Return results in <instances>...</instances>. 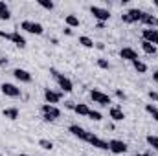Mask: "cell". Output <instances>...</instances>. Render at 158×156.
Wrapping results in <instances>:
<instances>
[{"instance_id": "obj_11", "label": "cell", "mask_w": 158, "mask_h": 156, "mask_svg": "<svg viewBox=\"0 0 158 156\" xmlns=\"http://www.w3.org/2000/svg\"><path fill=\"white\" fill-rule=\"evenodd\" d=\"M88 143L94 145V147H98V149H101V151H109V142H105V140H101V138H98L94 134H90Z\"/></svg>"}, {"instance_id": "obj_10", "label": "cell", "mask_w": 158, "mask_h": 156, "mask_svg": "<svg viewBox=\"0 0 158 156\" xmlns=\"http://www.w3.org/2000/svg\"><path fill=\"white\" fill-rule=\"evenodd\" d=\"M68 130L76 136V138H79V140H83V142H88V138H90V132H86L83 127H79V125H70L68 127Z\"/></svg>"}, {"instance_id": "obj_26", "label": "cell", "mask_w": 158, "mask_h": 156, "mask_svg": "<svg viewBox=\"0 0 158 156\" xmlns=\"http://www.w3.org/2000/svg\"><path fill=\"white\" fill-rule=\"evenodd\" d=\"M145 110L155 117V121H158V107L156 105H151V103H149V105H145Z\"/></svg>"}, {"instance_id": "obj_33", "label": "cell", "mask_w": 158, "mask_h": 156, "mask_svg": "<svg viewBox=\"0 0 158 156\" xmlns=\"http://www.w3.org/2000/svg\"><path fill=\"white\" fill-rule=\"evenodd\" d=\"M149 97H151L153 101H158V92H153V90H151V92H149Z\"/></svg>"}, {"instance_id": "obj_27", "label": "cell", "mask_w": 158, "mask_h": 156, "mask_svg": "<svg viewBox=\"0 0 158 156\" xmlns=\"http://www.w3.org/2000/svg\"><path fill=\"white\" fill-rule=\"evenodd\" d=\"M39 145L42 149H46V151H52V149H53V142H52V140H44V138H42V140H39Z\"/></svg>"}, {"instance_id": "obj_19", "label": "cell", "mask_w": 158, "mask_h": 156, "mask_svg": "<svg viewBox=\"0 0 158 156\" xmlns=\"http://www.w3.org/2000/svg\"><path fill=\"white\" fill-rule=\"evenodd\" d=\"M142 50H143L147 55H155V53H156V46L151 44V42H147V40H142Z\"/></svg>"}, {"instance_id": "obj_29", "label": "cell", "mask_w": 158, "mask_h": 156, "mask_svg": "<svg viewBox=\"0 0 158 156\" xmlns=\"http://www.w3.org/2000/svg\"><path fill=\"white\" fill-rule=\"evenodd\" d=\"M88 117L94 119V121H101V119H103L101 112H98V110H90V112H88Z\"/></svg>"}, {"instance_id": "obj_34", "label": "cell", "mask_w": 158, "mask_h": 156, "mask_svg": "<svg viewBox=\"0 0 158 156\" xmlns=\"http://www.w3.org/2000/svg\"><path fill=\"white\" fill-rule=\"evenodd\" d=\"M63 31H64V35H68V37H70V35L74 33V31H72V28H68V26H66V28H64Z\"/></svg>"}, {"instance_id": "obj_42", "label": "cell", "mask_w": 158, "mask_h": 156, "mask_svg": "<svg viewBox=\"0 0 158 156\" xmlns=\"http://www.w3.org/2000/svg\"><path fill=\"white\" fill-rule=\"evenodd\" d=\"M19 156H30V154H19Z\"/></svg>"}, {"instance_id": "obj_41", "label": "cell", "mask_w": 158, "mask_h": 156, "mask_svg": "<svg viewBox=\"0 0 158 156\" xmlns=\"http://www.w3.org/2000/svg\"><path fill=\"white\" fill-rule=\"evenodd\" d=\"M155 46H158V39H156V42H155Z\"/></svg>"}, {"instance_id": "obj_17", "label": "cell", "mask_w": 158, "mask_h": 156, "mask_svg": "<svg viewBox=\"0 0 158 156\" xmlns=\"http://www.w3.org/2000/svg\"><path fill=\"white\" fill-rule=\"evenodd\" d=\"M140 22H143L145 26H149V28H153V26H156V18L151 15V13H145L143 11V15H142V20Z\"/></svg>"}, {"instance_id": "obj_40", "label": "cell", "mask_w": 158, "mask_h": 156, "mask_svg": "<svg viewBox=\"0 0 158 156\" xmlns=\"http://www.w3.org/2000/svg\"><path fill=\"white\" fill-rule=\"evenodd\" d=\"M155 6H156V7H158V0H155Z\"/></svg>"}, {"instance_id": "obj_37", "label": "cell", "mask_w": 158, "mask_h": 156, "mask_svg": "<svg viewBox=\"0 0 158 156\" xmlns=\"http://www.w3.org/2000/svg\"><path fill=\"white\" fill-rule=\"evenodd\" d=\"M153 81H155V83L158 84V70L155 72V74H153Z\"/></svg>"}, {"instance_id": "obj_2", "label": "cell", "mask_w": 158, "mask_h": 156, "mask_svg": "<svg viewBox=\"0 0 158 156\" xmlns=\"http://www.w3.org/2000/svg\"><path fill=\"white\" fill-rule=\"evenodd\" d=\"M40 110H42V117H44V121H55L57 117H61V110H59L55 105H48V103H44V105L40 107Z\"/></svg>"}, {"instance_id": "obj_9", "label": "cell", "mask_w": 158, "mask_h": 156, "mask_svg": "<svg viewBox=\"0 0 158 156\" xmlns=\"http://www.w3.org/2000/svg\"><path fill=\"white\" fill-rule=\"evenodd\" d=\"M61 97H63V94H61V92H55V90H50V88H46V90H44V99H46V103H48V105H55V103H59V101H61Z\"/></svg>"}, {"instance_id": "obj_16", "label": "cell", "mask_w": 158, "mask_h": 156, "mask_svg": "<svg viewBox=\"0 0 158 156\" xmlns=\"http://www.w3.org/2000/svg\"><path fill=\"white\" fill-rule=\"evenodd\" d=\"M11 42H13L15 46H19V48H26V39H24L19 31H13V33H11Z\"/></svg>"}, {"instance_id": "obj_14", "label": "cell", "mask_w": 158, "mask_h": 156, "mask_svg": "<svg viewBox=\"0 0 158 156\" xmlns=\"http://www.w3.org/2000/svg\"><path fill=\"white\" fill-rule=\"evenodd\" d=\"M143 40H147V42H151V44H155L158 39V30H153V28H147V30H143Z\"/></svg>"}, {"instance_id": "obj_18", "label": "cell", "mask_w": 158, "mask_h": 156, "mask_svg": "<svg viewBox=\"0 0 158 156\" xmlns=\"http://www.w3.org/2000/svg\"><path fill=\"white\" fill-rule=\"evenodd\" d=\"M2 116L7 117V119H17V117H19V109H17V107L4 109V110H2Z\"/></svg>"}, {"instance_id": "obj_31", "label": "cell", "mask_w": 158, "mask_h": 156, "mask_svg": "<svg viewBox=\"0 0 158 156\" xmlns=\"http://www.w3.org/2000/svg\"><path fill=\"white\" fill-rule=\"evenodd\" d=\"M0 37H2V39H6V40H11V33H6V31H2V30H0Z\"/></svg>"}, {"instance_id": "obj_4", "label": "cell", "mask_w": 158, "mask_h": 156, "mask_svg": "<svg viewBox=\"0 0 158 156\" xmlns=\"http://www.w3.org/2000/svg\"><path fill=\"white\" fill-rule=\"evenodd\" d=\"M20 28H22L24 31H28V33H33V35H42V33H44L42 24L33 22V20H24V22L20 24Z\"/></svg>"}, {"instance_id": "obj_6", "label": "cell", "mask_w": 158, "mask_h": 156, "mask_svg": "<svg viewBox=\"0 0 158 156\" xmlns=\"http://www.w3.org/2000/svg\"><path fill=\"white\" fill-rule=\"evenodd\" d=\"M142 15H143V11H142V9H129L125 15H121V20H123L125 24L140 22V20H142Z\"/></svg>"}, {"instance_id": "obj_24", "label": "cell", "mask_w": 158, "mask_h": 156, "mask_svg": "<svg viewBox=\"0 0 158 156\" xmlns=\"http://www.w3.org/2000/svg\"><path fill=\"white\" fill-rule=\"evenodd\" d=\"M79 44H81V46H85V48H94V46H96V44H94V40L90 39V37H86V35L79 37Z\"/></svg>"}, {"instance_id": "obj_28", "label": "cell", "mask_w": 158, "mask_h": 156, "mask_svg": "<svg viewBox=\"0 0 158 156\" xmlns=\"http://www.w3.org/2000/svg\"><path fill=\"white\" fill-rule=\"evenodd\" d=\"M39 6L44 7V9H48V11H52V9L55 7V4H53L52 0H39Z\"/></svg>"}, {"instance_id": "obj_39", "label": "cell", "mask_w": 158, "mask_h": 156, "mask_svg": "<svg viewBox=\"0 0 158 156\" xmlns=\"http://www.w3.org/2000/svg\"><path fill=\"white\" fill-rule=\"evenodd\" d=\"M136 156H149V153H138Z\"/></svg>"}, {"instance_id": "obj_13", "label": "cell", "mask_w": 158, "mask_h": 156, "mask_svg": "<svg viewBox=\"0 0 158 156\" xmlns=\"http://www.w3.org/2000/svg\"><path fill=\"white\" fill-rule=\"evenodd\" d=\"M119 57L132 63V61L138 59V53H136V50H132V48H121V50H119Z\"/></svg>"}, {"instance_id": "obj_43", "label": "cell", "mask_w": 158, "mask_h": 156, "mask_svg": "<svg viewBox=\"0 0 158 156\" xmlns=\"http://www.w3.org/2000/svg\"><path fill=\"white\" fill-rule=\"evenodd\" d=\"M156 28H158V18H156Z\"/></svg>"}, {"instance_id": "obj_32", "label": "cell", "mask_w": 158, "mask_h": 156, "mask_svg": "<svg viewBox=\"0 0 158 156\" xmlns=\"http://www.w3.org/2000/svg\"><path fill=\"white\" fill-rule=\"evenodd\" d=\"M116 96H118L119 99H127V94H125L123 90H116Z\"/></svg>"}, {"instance_id": "obj_7", "label": "cell", "mask_w": 158, "mask_h": 156, "mask_svg": "<svg viewBox=\"0 0 158 156\" xmlns=\"http://www.w3.org/2000/svg\"><path fill=\"white\" fill-rule=\"evenodd\" d=\"M109 151L114 153V154H125V153L129 151V147H127V143L121 142V140H110V142H109Z\"/></svg>"}, {"instance_id": "obj_20", "label": "cell", "mask_w": 158, "mask_h": 156, "mask_svg": "<svg viewBox=\"0 0 158 156\" xmlns=\"http://www.w3.org/2000/svg\"><path fill=\"white\" fill-rule=\"evenodd\" d=\"M0 18H2V20H9V18H11V11H9V7L6 6V2H0Z\"/></svg>"}, {"instance_id": "obj_8", "label": "cell", "mask_w": 158, "mask_h": 156, "mask_svg": "<svg viewBox=\"0 0 158 156\" xmlns=\"http://www.w3.org/2000/svg\"><path fill=\"white\" fill-rule=\"evenodd\" d=\"M0 90H2V94L7 96V97H19V96H20V88L15 86V84H11V83H4V84L0 86Z\"/></svg>"}, {"instance_id": "obj_36", "label": "cell", "mask_w": 158, "mask_h": 156, "mask_svg": "<svg viewBox=\"0 0 158 156\" xmlns=\"http://www.w3.org/2000/svg\"><path fill=\"white\" fill-rule=\"evenodd\" d=\"M96 48H98V50H105V44H103V42H98Z\"/></svg>"}, {"instance_id": "obj_30", "label": "cell", "mask_w": 158, "mask_h": 156, "mask_svg": "<svg viewBox=\"0 0 158 156\" xmlns=\"http://www.w3.org/2000/svg\"><path fill=\"white\" fill-rule=\"evenodd\" d=\"M98 66L103 68V70H109V68H110V63H109L107 59H98Z\"/></svg>"}, {"instance_id": "obj_12", "label": "cell", "mask_w": 158, "mask_h": 156, "mask_svg": "<svg viewBox=\"0 0 158 156\" xmlns=\"http://www.w3.org/2000/svg\"><path fill=\"white\" fill-rule=\"evenodd\" d=\"M13 76H15L17 81H20V83H31V74L26 72V70H22V68H15L13 70Z\"/></svg>"}, {"instance_id": "obj_1", "label": "cell", "mask_w": 158, "mask_h": 156, "mask_svg": "<svg viewBox=\"0 0 158 156\" xmlns=\"http://www.w3.org/2000/svg\"><path fill=\"white\" fill-rule=\"evenodd\" d=\"M52 76L55 77L57 84H59V88H61L63 92H72V90H74V83L66 77V76L59 74V72H57V70H53V68H52Z\"/></svg>"}, {"instance_id": "obj_5", "label": "cell", "mask_w": 158, "mask_h": 156, "mask_svg": "<svg viewBox=\"0 0 158 156\" xmlns=\"http://www.w3.org/2000/svg\"><path fill=\"white\" fill-rule=\"evenodd\" d=\"M90 97H92V101H94V103L103 105V107H109V105L112 103V101H110V96L103 94L101 90H90Z\"/></svg>"}, {"instance_id": "obj_23", "label": "cell", "mask_w": 158, "mask_h": 156, "mask_svg": "<svg viewBox=\"0 0 158 156\" xmlns=\"http://www.w3.org/2000/svg\"><path fill=\"white\" fill-rule=\"evenodd\" d=\"M74 110H76V114H79V116H88V112H90V109L85 103H77L74 107Z\"/></svg>"}, {"instance_id": "obj_3", "label": "cell", "mask_w": 158, "mask_h": 156, "mask_svg": "<svg viewBox=\"0 0 158 156\" xmlns=\"http://www.w3.org/2000/svg\"><path fill=\"white\" fill-rule=\"evenodd\" d=\"M90 13L94 15V18L98 22H107L110 18V11L105 7H99V6H90Z\"/></svg>"}, {"instance_id": "obj_38", "label": "cell", "mask_w": 158, "mask_h": 156, "mask_svg": "<svg viewBox=\"0 0 158 156\" xmlns=\"http://www.w3.org/2000/svg\"><path fill=\"white\" fill-rule=\"evenodd\" d=\"M66 107H68V109H74V107H76V105H74V103H72V101H66Z\"/></svg>"}, {"instance_id": "obj_15", "label": "cell", "mask_w": 158, "mask_h": 156, "mask_svg": "<svg viewBox=\"0 0 158 156\" xmlns=\"http://www.w3.org/2000/svg\"><path fill=\"white\" fill-rule=\"evenodd\" d=\"M109 116L112 117L114 121H123L125 119V114H123V110L119 107H110L109 109Z\"/></svg>"}, {"instance_id": "obj_25", "label": "cell", "mask_w": 158, "mask_h": 156, "mask_svg": "<svg viewBox=\"0 0 158 156\" xmlns=\"http://www.w3.org/2000/svg\"><path fill=\"white\" fill-rule=\"evenodd\" d=\"M145 140H147V143H149V145H151V147H153V149L158 153V136H155V134H149Z\"/></svg>"}, {"instance_id": "obj_35", "label": "cell", "mask_w": 158, "mask_h": 156, "mask_svg": "<svg viewBox=\"0 0 158 156\" xmlns=\"http://www.w3.org/2000/svg\"><path fill=\"white\" fill-rule=\"evenodd\" d=\"M0 66H7V59H6V57L0 59Z\"/></svg>"}, {"instance_id": "obj_22", "label": "cell", "mask_w": 158, "mask_h": 156, "mask_svg": "<svg viewBox=\"0 0 158 156\" xmlns=\"http://www.w3.org/2000/svg\"><path fill=\"white\" fill-rule=\"evenodd\" d=\"M132 66H134V70H136L138 74H145V72H147V64H145V63H142L140 59L132 61Z\"/></svg>"}, {"instance_id": "obj_21", "label": "cell", "mask_w": 158, "mask_h": 156, "mask_svg": "<svg viewBox=\"0 0 158 156\" xmlns=\"http://www.w3.org/2000/svg\"><path fill=\"white\" fill-rule=\"evenodd\" d=\"M64 22H66L68 28H79V18L76 17V15H66Z\"/></svg>"}]
</instances>
